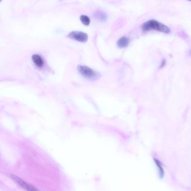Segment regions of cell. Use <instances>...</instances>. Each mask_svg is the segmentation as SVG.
<instances>
[{"label":"cell","mask_w":191,"mask_h":191,"mask_svg":"<svg viewBox=\"0 0 191 191\" xmlns=\"http://www.w3.org/2000/svg\"><path fill=\"white\" fill-rule=\"evenodd\" d=\"M143 31H148L150 30H156L159 32L168 34L171 32L170 29L167 26L159 23L155 20H150L145 22L141 26Z\"/></svg>","instance_id":"cell-1"},{"label":"cell","mask_w":191,"mask_h":191,"mask_svg":"<svg viewBox=\"0 0 191 191\" xmlns=\"http://www.w3.org/2000/svg\"><path fill=\"white\" fill-rule=\"evenodd\" d=\"M78 70L80 75H82L84 78L91 80H97L101 77V75L99 74V73L93 70L87 66L78 65Z\"/></svg>","instance_id":"cell-2"},{"label":"cell","mask_w":191,"mask_h":191,"mask_svg":"<svg viewBox=\"0 0 191 191\" xmlns=\"http://www.w3.org/2000/svg\"><path fill=\"white\" fill-rule=\"evenodd\" d=\"M68 37L80 42H87L89 37L88 35L86 33L80 31H74L70 32L68 35Z\"/></svg>","instance_id":"cell-3"},{"label":"cell","mask_w":191,"mask_h":191,"mask_svg":"<svg viewBox=\"0 0 191 191\" xmlns=\"http://www.w3.org/2000/svg\"><path fill=\"white\" fill-rule=\"evenodd\" d=\"M11 178L14 181L18 184L21 187L27 191H38L37 189L34 187L28 184L27 182L24 181L23 179H21L19 177L15 176L14 174H11Z\"/></svg>","instance_id":"cell-4"},{"label":"cell","mask_w":191,"mask_h":191,"mask_svg":"<svg viewBox=\"0 0 191 191\" xmlns=\"http://www.w3.org/2000/svg\"><path fill=\"white\" fill-rule=\"evenodd\" d=\"M94 16L97 20L101 22H105L106 21L107 19L106 14L102 11L100 10H98L94 12Z\"/></svg>","instance_id":"cell-5"},{"label":"cell","mask_w":191,"mask_h":191,"mask_svg":"<svg viewBox=\"0 0 191 191\" xmlns=\"http://www.w3.org/2000/svg\"><path fill=\"white\" fill-rule=\"evenodd\" d=\"M129 44V40L127 37H123L120 38L117 42V45L120 48H126L128 46Z\"/></svg>","instance_id":"cell-6"},{"label":"cell","mask_w":191,"mask_h":191,"mask_svg":"<svg viewBox=\"0 0 191 191\" xmlns=\"http://www.w3.org/2000/svg\"><path fill=\"white\" fill-rule=\"evenodd\" d=\"M32 59L34 64L38 67L41 68L44 65V61L42 57L37 54H34L32 56Z\"/></svg>","instance_id":"cell-7"},{"label":"cell","mask_w":191,"mask_h":191,"mask_svg":"<svg viewBox=\"0 0 191 191\" xmlns=\"http://www.w3.org/2000/svg\"><path fill=\"white\" fill-rule=\"evenodd\" d=\"M154 160L155 163L157 166V167L158 168L159 176L162 178L164 176V169H163V167H162V163L157 159L154 158Z\"/></svg>","instance_id":"cell-8"},{"label":"cell","mask_w":191,"mask_h":191,"mask_svg":"<svg viewBox=\"0 0 191 191\" xmlns=\"http://www.w3.org/2000/svg\"><path fill=\"white\" fill-rule=\"evenodd\" d=\"M80 20L82 22V23H83L84 25H86V26H89V25L90 24V23H91L89 18L87 16H86V15L80 16Z\"/></svg>","instance_id":"cell-9"},{"label":"cell","mask_w":191,"mask_h":191,"mask_svg":"<svg viewBox=\"0 0 191 191\" xmlns=\"http://www.w3.org/2000/svg\"><path fill=\"white\" fill-rule=\"evenodd\" d=\"M165 64H166V61H165V59H163L162 61L161 65L160 66V68H163V67H164L165 66Z\"/></svg>","instance_id":"cell-10"},{"label":"cell","mask_w":191,"mask_h":191,"mask_svg":"<svg viewBox=\"0 0 191 191\" xmlns=\"http://www.w3.org/2000/svg\"><path fill=\"white\" fill-rule=\"evenodd\" d=\"M190 55H191V51H190Z\"/></svg>","instance_id":"cell-11"},{"label":"cell","mask_w":191,"mask_h":191,"mask_svg":"<svg viewBox=\"0 0 191 191\" xmlns=\"http://www.w3.org/2000/svg\"><path fill=\"white\" fill-rule=\"evenodd\" d=\"M1 1H2V0H0V2H1Z\"/></svg>","instance_id":"cell-12"},{"label":"cell","mask_w":191,"mask_h":191,"mask_svg":"<svg viewBox=\"0 0 191 191\" xmlns=\"http://www.w3.org/2000/svg\"><path fill=\"white\" fill-rule=\"evenodd\" d=\"M187 1H191V0H187Z\"/></svg>","instance_id":"cell-13"},{"label":"cell","mask_w":191,"mask_h":191,"mask_svg":"<svg viewBox=\"0 0 191 191\" xmlns=\"http://www.w3.org/2000/svg\"><path fill=\"white\" fill-rule=\"evenodd\" d=\"M61 1H62V0H61Z\"/></svg>","instance_id":"cell-14"}]
</instances>
